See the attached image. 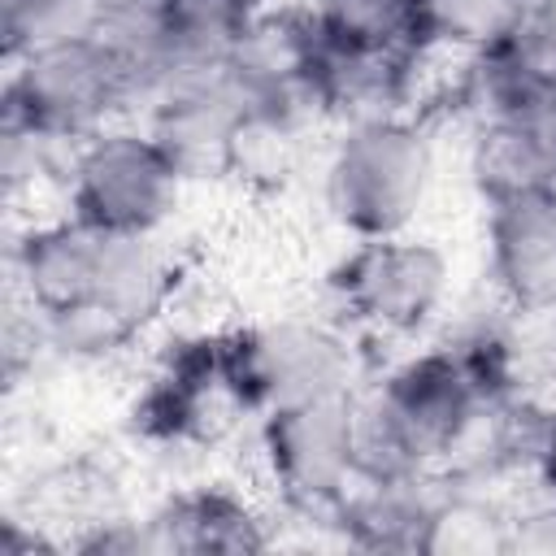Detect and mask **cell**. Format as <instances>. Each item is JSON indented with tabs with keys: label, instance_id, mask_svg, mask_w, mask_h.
Here are the masks:
<instances>
[{
	"label": "cell",
	"instance_id": "6da1fadb",
	"mask_svg": "<svg viewBox=\"0 0 556 556\" xmlns=\"http://www.w3.org/2000/svg\"><path fill=\"white\" fill-rule=\"evenodd\" d=\"M356 404L361 473H443L504 413L447 339L391 356L369 374Z\"/></svg>",
	"mask_w": 556,
	"mask_h": 556
},
{
	"label": "cell",
	"instance_id": "7a4b0ae2",
	"mask_svg": "<svg viewBox=\"0 0 556 556\" xmlns=\"http://www.w3.org/2000/svg\"><path fill=\"white\" fill-rule=\"evenodd\" d=\"M321 213L348 239L417 230L439 187V139L426 113H378L330 126L317 152Z\"/></svg>",
	"mask_w": 556,
	"mask_h": 556
},
{
	"label": "cell",
	"instance_id": "3957f363",
	"mask_svg": "<svg viewBox=\"0 0 556 556\" xmlns=\"http://www.w3.org/2000/svg\"><path fill=\"white\" fill-rule=\"evenodd\" d=\"M226 374L256 421L269 408L361 395L369 382L365 339L334 313H278L235 330H222Z\"/></svg>",
	"mask_w": 556,
	"mask_h": 556
},
{
	"label": "cell",
	"instance_id": "277c9868",
	"mask_svg": "<svg viewBox=\"0 0 556 556\" xmlns=\"http://www.w3.org/2000/svg\"><path fill=\"white\" fill-rule=\"evenodd\" d=\"M330 308L365 343H417L452 313L456 265L421 230L352 239L326 274Z\"/></svg>",
	"mask_w": 556,
	"mask_h": 556
},
{
	"label": "cell",
	"instance_id": "5b68a950",
	"mask_svg": "<svg viewBox=\"0 0 556 556\" xmlns=\"http://www.w3.org/2000/svg\"><path fill=\"white\" fill-rule=\"evenodd\" d=\"M191 187L165 143L139 117H126L74 143L56 200L113 235H169Z\"/></svg>",
	"mask_w": 556,
	"mask_h": 556
},
{
	"label": "cell",
	"instance_id": "8992f818",
	"mask_svg": "<svg viewBox=\"0 0 556 556\" xmlns=\"http://www.w3.org/2000/svg\"><path fill=\"white\" fill-rule=\"evenodd\" d=\"M4 117H17L61 143L135 117V83L100 35L65 39L4 61Z\"/></svg>",
	"mask_w": 556,
	"mask_h": 556
},
{
	"label": "cell",
	"instance_id": "52a82bcc",
	"mask_svg": "<svg viewBox=\"0 0 556 556\" xmlns=\"http://www.w3.org/2000/svg\"><path fill=\"white\" fill-rule=\"evenodd\" d=\"M256 469L282 513L326 517L361 478V404L356 395L269 408L252 421Z\"/></svg>",
	"mask_w": 556,
	"mask_h": 556
},
{
	"label": "cell",
	"instance_id": "ba28073f",
	"mask_svg": "<svg viewBox=\"0 0 556 556\" xmlns=\"http://www.w3.org/2000/svg\"><path fill=\"white\" fill-rule=\"evenodd\" d=\"M235 421H252L230 387L222 330L182 334L169 343L152 369L143 395L135 400V430L156 447H204Z\"/></svg>",
	"mask_w": 556,
	"mask_h": 556
},
{
	"label": "cell",
	"instance_id": "9c48e42d",
	"mask_svg": "<svg viewBox=\"0 0 556 556\" xmlns=\"http://www.w3.org/2000/svg\"><path fill=\"white\" fill-rule=\"evenodd\" d=\"M486 291L517 313L556 308V187L482 191Z\"/></svg>",
	"mask_w": 556,
	"mask_h": 556
},
{
	"label": "cell",
	"instance_id": "30bf717a",
	"mask_svg": "<svg viewBox=\"0 0 556 556\" xmlns=\"http://www.w3.org/2000/svg\"><path fill=\"white\" fill-rule=\"evenodd\" d=\"M243 113H248V96L230 74V65L222 61L156 91L139 109V122L165 143V152L187 169L191 182H204V178H226V148Z\"/></svg>",
	"mask_w": 556,
	"mask_h": 556
},
{
	"label": "cell",
	"instance_id": "8fae6325",
	"mask_svg": "<svg viewBox=\"0 0 556 556\" xmlns=\"http://www.w3.org/2000/svg\"><path fill=\"white\" fill-rule=\"evenodd\" d=\"M439 473H361L321 517L334 543L361 552H421Z\"/></svg>",
	"mask_w": 556,
	"mask_h": 556
},
{
	"label": "cell",
	"instance_id": "7c38bea8",
	"mask_svg": "<svg viewBox=\"0 0 556 556\" xmlns=\"http://www.w3.org/2000/svg\"><path fill=\"white\" fill-rule=\"evenodd\" d=\"M156 552H261L274 543L269 517L226 482H195L148 508Z\"/></svg>",
	"mask_w": 556,
	"mask_h": 556
},
{
	"label": "cell",
	"instance_id": "4fadbf2b",
	"mask_svg": "<svg viewBox=\"0 0 556 556\" xmlns=\"http://www.w3.org/2000/svg\"><path fill=\"white\" fill-rule=\"evenodd\" d=\"M317 117L291 104H248L226 148V178L252 195H287L317 169Z\"/></svg>",
	"mask_w": 556,
	"mask_h": 556
},
{
	"label": "cell",
	"instance_id": "5bb4252c",
	"mask_svg": "<svg viewBox=\"0 0 556 556\" xmlns=\"http://www.w3.org/2000/svg\"><path fill=\"white\" fill-rule=\"evenodd\" d=\"M473 139V174L478 187H556V96L504 109L478 126Z\"/></svg>",
	"mask_w": 556,
	"mask_h": 556
},
{
	"label": "cell",
	"instance_id": "9a60e30c",
	"mask_svg": "<svg viewBox=\"0 0 556 556\" xmlns=\"http://www.w3.org/2000/svg\"><path fill=\"white\" fill-rule=\"evenodd\" d=\"M508 547H513V500L495 486L439 473L421 552L426 556H500Z\"/></svg>",
	"mask_w": 556,
	"mask_h": 556
},
{
	"label": "cell",
	"instance_id": "2e32d148",
	"mask_svg": "<svg viewBox=\"0 0 556 556\" xmlns=\"http://www.w3.org/2000/svg\"><path fill=\"white\" fill-rule=\"evenodd\" d=\"M530 17V0H417V48L465 61L508 39Z\"/></svg>",
	"mask_w": 556,
	"mask_h": 556
},
{
	"label": "cell",
	"instance_id": "e0dca14e",
	"mask_svg": "<svg viewBox=\"0 0 556 556\" xmlns=\"http://www.w3.org/2000/svg\"><path fill=\"white\" fill-rule=\"evenodd\" d=\"M74 143H61L17 117H4L0 126V182L9 208H22L39 195H61V178L70 165Z\"/></svg>",
	"mask_w": 556,
	"mask_h": 556
},
{
	"label": "cell",
	"instance_id": "ac0fdd59",
	"mask_svg": "<svg viewBox=\"0 0 556 556\" xmlns=\"http://www.w3.org/2000/svg\"><path fill=\"white\" fill-rule=\"evenodd\" d=\"M109 0H0L4 61L100 30Z\"/></svg>",
	"mask_w": 556,
	"mask_h": 556
},
{
	"label": "cell",
	"instance_id": "d6986e66",
	"mask_svg": "<svg viewBox=\"0 0 556 556\" xmlns=\"http://www.w3.org/2000/svg\"><path fill=\"white\" fill-rule=\"evenodd\" d=\"M304 13L352 43H417V0H300Z\"/></svg>",
	"mask_w": 556,
	"mask_h": 556
},
{
	"label": "cell",
	"instance_id": "ffe728a7",
	"mask_svg": "<svg viewBox=\"0 0 556 556\" xmlns=\"http://www.w3.org/2000/svg\"><path fill=\"white\" fill-rule=\"evenodd\" d=\"M526 482L539 495H556V391L526 413Z\"/></svg>",
	"mask_w": 556,
	"mask_h": 556
},
{
	"label": "cell",
	"instance_id": "44dd1931",
	"mask_svg": "<svg viewBox=\"0 0 556 556\" xmlns=\"http://www.w3.org/2000/svg\"><path fill=\"white\" fill-rule=\"evenodd\" d=\"M508 552H556V495H530L513 504V547Z\"/></svg>",
	"mask_w": 556,
	"mask_h": 556
},
{
	"label": "cell",
	"instance_id": "7402d4cb",
	"mask_svg": "<svg viewBox=\"0 0 556 556\" xmlns=\"http://www.w3.org/2000/svg\"><path fill=\"white\" fill-rule=\"evenodd\" d=\"M530 22L556 48V0H530Z\"/></svg>",
	"mask_w": 556,
	"mask_h": 556
}]
</instances>
